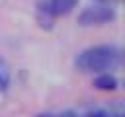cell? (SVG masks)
<instances>
[{
    "mask_svg": "<svg viewBox=\"0 0 125 117\" xmlns=\"http://www.w3.org/2000/svg\"><path fill=\"white\" fill-rule=\"evenodd\" d=\"M121 62V51L115 45H96L82 51L74 64L80 72H105L117 68Z\"/></svg>",
    "mask_w": 125,
    "mask_h": 117,
    "instance_id": "obj_1",
    "label": "cell"
},
{
    "mask_svg": "<svg viewBox=\"0 0 125 117\" xmlns=\"http://www.w3.org/2000/svg\"><path fill=\"white\" fill-rule=\"evenodd\" d=\"M115 18V10L107 4H94V6H88L80 12L78 16V23L84 25V27H90V25H104L107 21H111Z\"/></svg>",
    "mask_w": 125,
    "mask_h": 117,
    "instance_id": "obj_2",
    "label": "cell"
},
{
    "mask_svg": "<svg viewBox=\"0 0 125 117\" xmlns=\"http://www.w3.org/2000/svg\"><path fill=\"white\" fill-rule=\"evenodd\" d=\"M76 2L78 0H41L37 4V8L43 10V12H47L53 18H57V16H64V14L72 12V8L76 6Z\"/></svg>",
    "mask_w": 125,
    "mask_h": 117,
    "instance_id": "obj_3",
    "label": "cell"
},
{
    "mask_svg": "<svg viewBox=\"0 0 125 117\" xmlns=\"http://www.w3.org/2000/svg\"><path fill=\"white\" fill-rule=\"evenodd\" d=\"M94 86H96L98 90L111 92V90H115V88H117V80H115V76H111L109 72H102L100 76H96V78H94Z\"/></svg>",
    "mask_w": 125,
    "mask_h": 117,
    "instance_id": "obj_4",
    "label": "cell"
},
{
    "mask_svg": "<svg viewBox=\"0 0 125 117\" xmlns=\"http://www.w3.org/2000/svg\"><path fill=\"white\" fill-rule=\"evenodd\" d=\"M10 84V70H8V64L0 58V90H6Z\"/></svg>",
    "mask_w": 125,
    "mask_h": 117,
    "instance_id": "obj_5",
    "label": "cell"
},
{
    "mask_svg": "<svg viewBox=\"0 0 125 117\" xmlns=\"http://www.w3.org/2000/svg\"><path fill=\"white\" fill-rule=\"evenodd\" d=\"M86 117H123V113L113 109H96V111H90Z\"/></svg>",
    "mask_w": 125,
    "mask_h": 117,
    "instance_id": "obj_6",
    "label": "cell"
},
{
    "mask_svg": "<svg viewBox=\"0 0 125 117\" xmlns=\"http://www.w3.org/2000/svg\"><path fill=\"white\" fill-rule=\"evenodd\" d=\"M53 117H78L74 111H62V113H59V115H53Z\"/></svg>",
    "mask_w": 125,
    "mask_h": 117,
    "instance_id": "obj_7",
    "label": "cell"
},
{
    "mask_svg": "<svg viewBox=\"0 0 125 117\" xmlns=\"http://www.w3.org/2000/svg\"><path fill=\"white\" fill-rule=\"evenodd\" d=\"M37 117H53L51 113H41V115H37Z\"/></svg>",
    "mask_w": 125,
    "mask_h": 117,
    "instance_id": "obj_8",
    "label": "cell"
}]
</instances>
